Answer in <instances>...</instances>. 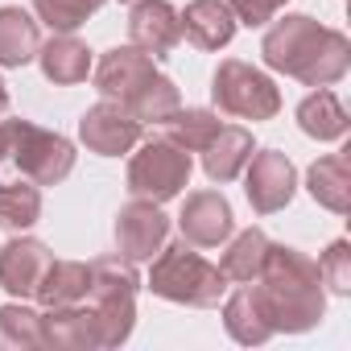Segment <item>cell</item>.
Wrapping results in <instances>:
<instances>
[{"instance_id":"16","label":"cell","mask_w":351,"mask_h":351,"mask_svg":"<svg viewBox=\"0 0 351 351\" xmlns=\"http://www.w3.org/2000/svg\"><path fill=\"white\" fill-rule=\"evenodd\" d=\"M306 191L318 207L347 215L351 207V157L347 153H326L306 169Z\"/></svg>"},{"instance_id":"26","label":"cell","mask_w":351,"mask_h":351,"mask_svg":"<svg viewBox=\"0 0 351 351\" xmlns=\"http://www.w3.org/2000/svg\"><path fill=\"white\" fill-rule=\"evenodd\" d=\"M42 219V186L21 178V182H0V228L9 232H29Z\"/></svg>"},{"instance_id":"22","label":"cell","mask_w":351,"mask_h":351,"mask_svg":"<svg viewBox=\"0 0 351 351\" xmlns=\"http://www.w3.org/2000/svg\"><path fill=\"white\" fill-rule=\"evenodd\" d=\"M87 289H91V265L87 261H50L42 285H38V302L46 310L54 306H79L87 302Z\"/></svg>"},{"instance_id":"18","label":"cell","mask_w":351,"mask_h":351,"mask_svg":"<svg viewBox=\"0 0 351 351\" xmlns=\"http://www.w3.org/2000/svg\"><path fill=\"white\" fill-rule=\"evenodd\" d=\"M42 339L54 351H99L91 310L83 302L79 306H54V310H46L42 314Z\"/></svg>"},{"instance_id":"25","label":"cell","mask_w":351,"mask_h":351,"mask_svg":"<svg viewBox=\"0 0 351 351\" xmlns=\"http://www.w3.org/2000/svg\"><path fill=\"white\" fill-rule=\"evenodd\" d=\"M38 347H46L42 314L17 298L9 306H0V351H38Z\"/></svg>"},{"instance_id":"17","label":"cell","mask_w":351,"mask_h":351,"mask_svg":"<svg viewBox=\"0 0 351 351\" xmlns=\"http://www.w3.org/2000/svg\"><path fill=\"white\" fill-rule=\"evenodd\" d=\"M38 66L54 87H75V83H83L91 75V50L75 34H54L50 42H42Z\"/></svg>"},{"instance_id":"11","label":"cell","mask_w":351,"mask_h":351,"mask_svg":"<svg viewBox=\"0 0 351 351\" xmlns=\"http://www.w3.org/2000/svg\"><path fill=\"white\" fill-rule=\"evenodd\" d=\"M128 42L149 58H165L182 42V21L169 0H132L128 13Z\"/></svg>"},{"instance_id":"8","label":"cell","mask_w":351,"mask_h":351,"mask_svg":"<svg viewBox=\"0 0 351 351\" xmlns=\"http://www.w3.org/2000/svg\"><path fill=\"white\" fill-rule=\"evenodd\" d=\"M141 132L145 124L116 99H99L95 108L83 112L79 120V141L99 153V157H120V153H132L141 145Z\"/></svg>"},{"instance_id":"6","label":"cell","mask_w":351,"mask_h":351,"mask_svg":"<svg viewBox=\"0 0 351 351\" xmlns=\"http://www.w3.org/2000/svg\"><path fill=\"white\" fill-rule=\"evenodd\" d=\"M211 99L223 116H236V120H273L281 112V91L277 83L256 71L252 62H240V58H223L215 79H211Z\"/></svg>"},{"instance_id":"23","label":"cell","mask_w":351,"mask_h":351,"mask_svg":"<svg viewBox=\"0 0 351 351\" xmlns=\"http://www.w3.org/2000/svg\"><path fill=\"white\" fill-rule=\"evenodd\" d=\"M219 128L223 124H219V116L211 108H178V112H169L161 120V136L173 141L178 149H186V153H203Z\"/></svg>"},{"instance_id":"13","label":"cell","mask_w":351,"mask_h":351,"mask_svg":"<svg viewBox=\"0 0 351 351\" xmlns=\"http://www.w3.org/2000/svg\"><path fill=\"white\" fill-rule=\"evenodd\" d=\"M178 228H182V240L186 244H195V248H219L232 236L236 215H232V203L219 191H195L182 203Z\"/></svg>"},{"instance_id":"20","label":"cell","mask_w":351,"mask_h":351,"mask_svg":"<svg viewBox=\"0 0 351 351\" xmlns=\"http://www.w3.org/2000/svg\"><path fill=\"white\" fill-rule=\"evenodd\" d=\"M42 21L17 5L0 9V66H25L42 50Z\"/></svg>"},{"instance_id":"27","label":"cell","mask_w":351,"mask_h":351,"mask_svg":"<svg viewBox=\"0 0 351 351\" xmlns=\"http://www.w3.org/2000/svg\"><path fill=\"white\" fill-rule=\"evenodd\" d=\"M182 108V95H178V87H173V79H165V75H153L132 99H128V112L141 120V124H161L169 112H178Z\"/></svg>"},{"instance_id":"31","label":"cell","mask_w":351,"mask_h":351,"mask_svg":"<svg viewBox=\"0 0 351 351\" xmlns=\"http://www.w3.org/2000/svg\"><path fill=\"white\" fill-rule=\"evenodd\" d=\"M0 112H9V83L0 79Z\"/></svg>"},{"instance_id":"7","label":"cell","mask_w":351,"mask_h":351,"mask_svg":"<svg viewBox=\"0 0 351 351\" xmlns=\"http://www.w3.org/2000/svg\"><path fill=\"white\" fill-rule=\"evenodd\" d=\"M298 191V169L285 153L277 149H252L248 165H244V195L252 203L256 215H273L285 211L289 199Z\"/></svg>"},{"instance_id":"21","label":"cell","mask_w":351,"mask_h":351,"mask_svg":"<svg viewBox=\"0 0 351 351\" xmlns=\"http://www.w3.org/2000/svg\"><path fill=\"white\" fill-rule=\"evenodd\" d=\"M298 128L314 141H343L351 128V116L330 87H318L298 104Z\"/></svg>"},{"instance_id":"15","label":"cell","mask_w":351,"mask_h":351,"mask_svg":"<svg viewBox=\"0 0 351 351\" xmlns=\"http://www.w3.org/2000/svg\"><path fill=\"white\" fill-rule=\"evenodd\" d=\"M252 149H256V141H252V132L248 128H240V124H223L215 136H211V145L203 149V169H207V178L211 182H236L240 173H244V165H248V157H252Z\"/></svg>"},{"instance_id":"12","label":"cell","mask_w":351,"mask_h":351,"mask_svg":"<svg viewBox=\"0 0 351 351\" xmlns=\"http://www.w3.org/2000/svg\"><path fill=\"white\" fill-rule=\"evenodd\" d=\"M50 261H54V252L42 240H34V236L9 240L5 248H0V289H5L9 298H17V302H29L38 293Z\"/></svg>"},{"instance_id":"30","label":"cell","mask_w":351,"mask_h":351,"mask_svg":"<svg viewBox=\"0 0 351 351\" xmlns=\"http://www.w3.org/2000/svg\"><path fill=\"white\" fill-rule=\"evenodd\" d=\"M232 5V13H236V25H248V29H261V25H269L289 0H228Z\"/></svg>"},{"instance_id":"1","label":"cell","mask_w":351,"mask_h":351,"mask_svg":"<svg viewBox=\"0 0 351 351\" xmlns=\"http://www.w3.org/2000/svg\"><path fill=\"white\" fill-rule=\"evenodd\" d=\"M261 54H265L269 71H281V75H289V79H298L306 87H330L351 66L347 34L326 29L306 13L273 17V25L265 29Z\"/></svg>"},{"instance_id":"24","label":"cell","mask_w":351,"mask_h":351,"mask_svg":"<svg viewBox=\"0 0 351 351\" xmlns=\"http://www.w3.org/2000/svg\"><path fill=\"white\" fill-rule=\"evenodd\" d=\"M269 244H273V240H269L261 228L240 232V236L223 248V261H219L223 277H228V281H236V285L256 281V273H261V265H265V256H269Z\"/></svg>"},{"instance_id":"14","label":"cell","mask_w":351,"mask_h":351,"mask_svg":"<svg viewBox=\"0 0 351 351\" xmlns=\"http://www.w3.org/2000/svg\"><path fill=\"white\" fill-rule=\"evenodd\" d=\"M178 21H182V38L207 54L223 50L236 38V13H232L228 0H191L178 13Z\"/></svg>"},{"instance_id":"2","label":"cell","mask_w":351,"mask_h":351,"mask_svg":"<svg viewBox=\"0 0 351 351\" xmlns=\"http://www.w3.org/2000/svg\"><path fill=\"white\" fill-rule=\"evenodd\" d=\"M273 335H302L326 314V285L318 277V261L289 244H269V256L252 281Z\"/></svg>"},{"instance_id":"28","label":"cell","mask_w":351,"mask_h":351,"mask_svg":"<svg viewBox=\"0 0 351 351\" xmlns=\"http://www.w3.org/2000/svg\"><path fill=\"white\" fill-rule=\"evenodd\" d=\"M104 5H108V0H34V17L42 25H50L54 34H75Z\"/></svg>"},{"instance_id":"19","label":"cell","mask_w":351,"mask_h":351,"mask_svg":"<svg viewBox=\"0 0 351 351\" xmlns=\"http://www.w3.org/2000/svg\"><path fill=\"white\" fill-rule=\"evenodd\" d=\"M223 326H228V335H232L236 343H244V347H261V343L273 339V326H269V318H265V306H261L252 281H244L236 293H223Z\"/></svg>"},{"instance_id":"32","label":"cell","mask_w":351,"mask_h":351,"mask_svg":"<svg viewBox=\"0 0 351 351\" xmlns=\"http://www.w3.org/2000/svg\"><path fill=\"white\" fill-rule=\"evenodd\" d=\"M0 161H5V128H0Z\"/></svg>"},{"instance_id":"3","label":"cell","mask_w":351,"mask_h":351,"mask_svg":"<svg viewBox=\"0 0 351 351\" xmlns=\"http://www.w3.org/2000/svg\"><path fill=\"white\" fill-rule=\"evenodd\" d=\"M149 289L153 298H165L173 306H191V310H211L228 293V277L219 265L195 252V244H161L149 269Z\"/></svg>"},{"instance_id":"4","label":"cell","mask_w":351,"mask_h":351,"mask_svg":"<svg viewBox=\"0 0 351 351\" xmlns=\"http://www.w3.org/2000/svg\"><path fill=\"white\" fill-rule=\"evenodd\" d=\"M5 157L21 169V178L38 186H58L75 169V145L62 132H50L34 120H5Z\"/></svg>"},{"instance_id":"33","label":"cell","mask_w":351,"mask_h":351,"mask_svg":"<svg viewBox=\"0 0 351 351\" xmlns=\"http://www.w3.org/2000/svg\"><path fill=\"white\" fill-rule=\"evenodd\" d=\"M124 5H132V0H124Z\"/></svg>"},{"instance_id":"29","label":"cell","mask_w":351,"mask_h":351,"mask_svg":"<svg viewBox=\"0 0 351 351\" xmlns=\"http://www.w3.org/2000/svg\"><path fill=\"white\" fill-rule=\"evenodd\" d=\"M318 277H322V285H326L335 298H347V293H351V244H347V240H335V244L318 256Z\"/></svg>"},{"instance_id":"5","label":"cell","mask_w":351,"mask_h":351,"mask_svg":"<svg viewBox=\"0 0 351 351\" xmlns=\"http://www.w3.org/2000/svg\"><path fill=\"white\" fill-rule=\"evenodd\" d=\"M191 169L195 165H191V153L186 149H178L173 141H165V136H153L128 161V195L161 207V203L178 199L186 191Z\"/></svg>"},{"instance_id":"10","label":"cell","mask_w":351,"mask_h":351,"mask_svg":"<svg viewBox=\"0 0 351 351\" xmlns=\"http://www.w3.org/2000/svg\"><path fill=\"white\" fill-rule=\"evenodd\" d=\"M157 75V66H153V58L145 54V50H136L132 42L128 46H116V50H108L95 66H91V79H95V91L104 95V99H116V104H124L128 108V99L149 83Z\"/></svg>"},{"instance_id":"9","label":"cell","mask_w":351,"mask_h":351,"mask_svg":"<svg viewBox=\"0 0 351 351\" xmlns=\"http://www.w3.org/2000/svg\"><path fill=\"white\" fill-rule=\"evenodd\" d=\"M165 240H169V219L161 215L157 203L132 199L116 211V252L124 261H132V265L153 261Z\"/></svg>"}]
</instances>
